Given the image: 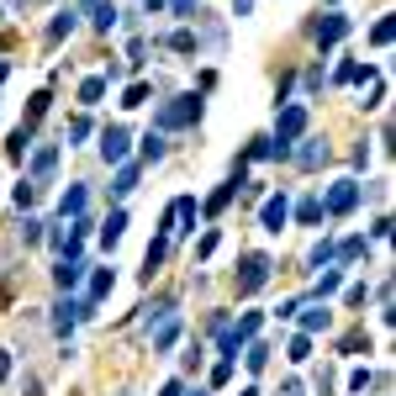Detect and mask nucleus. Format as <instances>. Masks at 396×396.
<instances>
[{"instance_id":"obj_22","label":"nucleus","mask_w":396,"mask_h":396,"mask_svg":"<svg viewBox=\"0 0 396 396\" xmlns=\"http://www.w3.org/2000/svg\"><path fill=\"white\" fill-rule=\"evenodd\" d=\"M243 365H249V370H264V365H270V349H264V344H249V354H243Z\"/></svg>"},{"instance_id":"obj_4","label":"nucleus","mask_w":396,"mask_h":396,"mask_svg":"<svg viewBox=\"0 0 396 396\" xmlns=\"http://www.w3.org/2000/svg\"><path fill=\"white\" fill-rule=\"evenodd\" d=\"M185 228H196V201H191V196L169 201V212H164V238H175V233H185Z\"/></svg>"},{"instance_id":"obj_38","label":"nucleus","mask_w":396,"mask_h":396,"mask_svg":"<svg viewBox=\"0 0 396 396\" xmlns=\"http://www.w3.org/2000/svg\"><path fill=\"white\" fill-rule=\"evenodd\" d=\"M249 6H254V0H233V11H238V16H243V11H249Z\"/></svg>"},{"instance_id":"obj_18","label":"nucleus","mask_w":396,"mask_h":396,"mask_svg":"<svg viewBox=\"0 0 396 396\" xmlns=\"http://www.w3.org/2000/svg\"><path fill=\"white\" fill-rule=\"evenodd\" d=\"M59 212H64V217H69V212H74V217H80V212H85V191H80V185H69V191H64V201H59Z\"/></svg>"},{"instance_id":"obj_5","label":"nucleus","mask_w":396,"mask_h":396,"mask_svg":"<svg viewBox=\"0 0 396 396\" xmlns=\"http://www.w3.org/2000/svg\"><path fill=\"white\" fill-rule=\"evenodd\" d=\"M360 206V185L354 180H338L333 191H328V201H323V212H333V217H344V212H354Z\"/></svg>"},{"instance_id":"obj_21","label":"nucleus","mask_w":396,"mask_h":396,"mask_svg":"<svg viewBox=\"0 0 396 396\" xmlns=\"http://www.w3.org/2000/svg\"><path fill=\"white\" fill-rule=\"evenodd\" d=\"M111 280H117L111 270H96V280H90V307H96V301H101V296L111 291Z\"/></svg>"},{"instance_id":"obj_8","label":"nucleus","mask_w":396,"mask_h":396,"mask_svg":"<svg viewBox=\"0 0 396 396\" xmlns=\"http://www.w3.org/2000/svg\"><path fill=\"white\" fill-rule=\"evenodd\" d=\"M344 32H349V16H338V11L317 22V43H323V48H333V43H338Z\"/></svg>"},{"instance_id":"obj_2","label":"nucleus","mask_w":396,"mask_h":396,"mask_svg":"<svg viewBox=\"0 0 396 396\" xmlns=\"http://www.w3.org/2000/svg\"><path fill=\"white\" fill-rule=\"evenodd\" d=\"M201 117V101L196 96H175V101H164V106H159V132H175V127H191V122Z\"/></svg>"},{"instance_id":"obj_3","label":"nucleus","mask_w":396,"mask_h":396,"mask_svg":"<svg viewBox=\"0 0 396 396\" xmlns=\"http://www.w3.org/2000/svg\"><path fill=\"white\" fill-rule=\"evenodd\" d=\"M264 280H270V259H264V254H249V259L238 264V280H233V286H238V296H254Z\"/></svg>"},{"instance_id":"obj_27","label":"nucleus","mask_w":396,"mask_h":396,"mask_svg":"<svg viewBox=\"0 0 396 396\" xmlns=\"http://www.w3.org/2000/svg\"><path fill=\"white\" fill-rule=\"evenodd\" d=\"M296 217H301V222H317V217H323V201H317V196H312V201H301Z\"/></svg>"},{"instance_id":"obj_9","label":"nucleus","mask_w":396,"mask_h":396,"mask_svg":"<svg viewBox=\"0 0 396 396\" xmlns=\"http://www.w3.org/2000/svg\"><path fill=\"white\" fill-rule=\"evenodd\" d=\"M53 164H59V148H53V143H43V148L32 154V185H37V180H48V175H53Z\"/></svg>"},{"instance_id":"obj_17","label":"nucleus","mask_w":396,"mask_h":396,"mask_svg":"<svg viewBox=\"0 0 396 396\" xmlns=\"http://www.w3.org/2000/svg\"><path fill=\"white\" fill-rule=\"evenodd\" d=\"M117 196H127V191H138V164H122L117 169V185H111Z\"/></svg>"},{"instance_id":"obj_34","label":"nucleus","mask_w":396,"mask_h":396,"mask_svg":"<svg viewBox=\"0 0 396 396\" xmlns=\"http://www.w3.org/2000/svg\"><path fill=\"white\" fill-rule=\"evenodd\" d=\"M338 254H344V259H360V254H365V238H349V243H344Z\"/></svg>"},{"instance_id":"obj_33","label":"nucleus","mask_w":396,"mask_h":396,"mask_svg":"<svg viewBox=\"0 0 396 396\" xmlns=\"http://www.w3.org/2000/svg\"><path fill=\"white\" fill-rule=\"evenodd\" d=\"M85 132H90V122H85V117H74V122H69V143H80Z\"/></svg>"},{"instance_id":"obj_25","label":"nucleus","mask_w":396,"mask_h":396,"mask_svg":"<svg viewBox=\"0 0 396 396\" xmlns=\"http://www.w3.org/2000/svg\"><path fill=\"white\" fill-rule=\"evenodd\" d=\"M143 101H148V85H143V80H138V85H127V96H122V106H143Z\"/></svg>"},{"instance_id":"obj_23","label":"nucleus","mask_w":396,"mask_h":396,"mask_svg":"<svg viewBox=\"0 0 396 396\" xmlns=\"http://www.w3.org/2000/svg\"><path fill=\"white\" fill-rule=\"evenodd\" d=\"M391 32H396L391 16H381V22H375V32H370V43H375V48H386V43H391Z\"/></svg>"},{"instance_id":"obj_11","label":"nucleus","mask_w":396,"mask_h":396,"mask_svg":"<svg viewBox=\"0 0 396 396\" xmlns=\"http://www.w3.org/2000/svg\"><path fill=\"white\" fill-rule=\"evenodd\" d=\"M175 338H180V323H175V312H169L164 323H159V333H154V354H164V349L175 344Z\"/></svg>"},{"instance_id":"obj_26","label":"nucleus","mask_w":396,"mask_h":396,"mask_svg":"<svg viewBox=\"0 0 396 396\" xmlns=\"http://www.w3.org/2000/svg\"><path fill=\"white\" fill-rule=\"evenodd\" d=\"M338 349H344V354H360V349H365V354H370V338H365V333H349V338H344V344H338Z\"/></svg>"},{"instance_id":"obj_13","label":"nucleus","mask_w":396,"mask_h":396,"mask_svg":"<svg viewBox=\"0 0 396 396\" xmlns=\"http://www.w3.org/2000/svg\"><path fill=\"white\" fill-rule=\"evenodd\" d=\"M328 323H333V317H328L323 307H312V312L301 317V333H307V338H312V333H328Z\"/></svg>"},{"instance_id":"obj_36","label":"nucleus","mask_w":396,"mask_h":396,"mask_svg":"<svg viewBox=\"0 0 396 396\" xmlns=\"http://www.w3.org/2000/svg\"><path fill=\"white\" fill-rule=\"evenodd\" d=\"M280 396H307V391H301L296 381H286V386H280Z\"/></svg>"},{"instance_id":"obj_29","label":"nucleus","mask_w":396,"mask_h":396,"mask_svg":"<svg viewBox=\"0 0 396 396\" xmlns=\"http://www.w3.org/2000/svg\"><path fill=\"white\" fill-rule=\"evenodd\" d=\"M338 280H344V275H338V270H328V275L317 280V301H323V296H333V291H338Z\"/></svg>"},{"instance_id":"obj_10","label":"nucleus","mask_w":396,"mask_h":396,"mask_svg":"<svg viewBox=\"0 0 396 396\" xmlns=\"http://www.w3.org/2000/svg\"><path fill=\"white\" fill-rule=\"evenodd\" d=\"M264 228H270V233H280V228H286V217H291V201H286V196H275V201H264Z\"/></svg>"},{"instance_id":"obj_30","label":"nucleus","mask_w":396,"mask_h":396,"mask_svg":"<svg viewBox=\"0 0 396 396\" xmlns=\"http://www.w3.org/2000/svg\"><path fill=\"white\" fill-rule=\"evenodd\" d=\"M307 354H312V338H307V333H301V338H291V360H307Z\"/></svg>"},{"instance_id":"obj_15","label":"nucleus","mask_w":396,"mask_h":396,"mask_svg":"<svg viewBox=\"0 0 396 396\" xmlns=\"http://www.w3.org/2000/svg\"><path fill=\"white\" fill-rule=\"evenodd\" d=\"M301 169H317V164H323V159H328V143H317V138H312V143H307V148H301Z\"/></svg>"},{"instance_id":"obj_37","label":"nucleus","mask_w":396,"mask_h":396,"mask_svg":"<svg viewBox=\"0 0 396 396\" xmlns=\"http://www.w3.org/2000/svg\"><path fill=\"white\" fill-rule=\"evenodd\" d=\"M159 396H180V381H169V386H164V391H159Z\"/></svg>"},{"instance_id":"obj_1","label":"nucleus","mask_w":396,"mask_h":396,"mask_svg":"<svg viewBox=\"0 0 396 396\" xmlns=\"http://www.w3.org/2000/svg\"><path fill=\"white\" fill-rule=\"evenodd\" d=\"M301 132H307V106H286V111H280V127H275L270 154H275V159H291V143H296Z\"/></svg>"},{"instance_id":"obj_14","label":"nucleus","mask_w":396,"mask_h":396,"mask_svg":"<svg viewBox=\"0 0 396 396\" xmlns=\"http://www.w3.org/2000/svg\"><path fill=\"white\" fill-rule=\"evenodd\" d=\"M122 233H127V212H111V217H106V228H101V238H106V249H111V243L122 238Z\"/></svg>"},{"instance_id":"obj_35","label":"nucleus","mask_w":396,"mask_h":396,"mask_svg":"<svg viewBox=\"0 0 396 396\" xmlns=\"http://www.w3.org/2000/svg\"><path fill=\"white\" fill-rule=\"evenodd\" d=\"M169 6H175V16H191L196 11V0H169Z\"/></svg>"},{"instance_id":"obj_32","label":"nucleus","mask_w":396,"mask_h":396,"mask_svg":"<svg viewBox=\"0 0 396 396\" xmlns=\"http://www.w3.org/2000/svg\"><path fill=\"white\" fill-rule=\"evenodd\" d=\"M32 201H37V185L22 180V185H16V206H32Z\"/></svg>"},{"instance_id":"obj_7","label":"nucleus","mask_w":396,"mask_h":396,"mask_svg":"<svg viewBox=\"0 0 396 396\" xmlns=\"http://www.w3.org/2000/svg\"><path fill=\"white\" fill-rule=\"evenodd\" d=\"M53 280H59L64 291H74V286L85 280V259H80V254H64V259H59V270H53Z\"/></svg>"},{"instance_id":"obj_28","label":"nucleus","mask_w":396,"mask_h":396,"mask_svg":"<svg viewBox=\"0 0 396 396\" xmlns=\"http://www.w3.org/2000/svg\"><path fill=\"white\" fill-rule=\"evenodd\" d=\"M143 159H164V138H159V132L143 138Z\"/></svg>"},{"instance_id":"obj_31","label":"nucleus","mask_w":396,"mask_h":396,"mask_svg":"<svg viewBox=\"0 0 396 396\" xmlns=\"http://www.w3.org/2000/svg\"><path fill=\"white\" fill-rule=\"evenodd\" d=\"M169 48H180V53H196V32H175V37H169Z\"/></svg>"},{"instance_id":"obj_6","label":"nucleus","mask_w":396,"mask_h":396,"mask_svg":"<svg viewBox=\"0 0 396 396\" xmlns=\"http://www.w3.org/2000/svg\"><path fill=\"white\" fill-rule=\"evenodd\" d=\"M101 159H106V164H122V159H127V127L101 132Z\"/></svg>"},{"instance_id":"obj_19","label":"nucleus","mask_w":396,"mask_h":396,"mask_svg":"<svg viewBox=\"0 0 396 396\" xmlns=\"http://www.w3.org/2000/svg\"><path fill=\"white\" fill-rule=\"evenodd\" d=\"M101 96H106V80H85L80 85V106H96Z\"/></svg>"},{"instance_id":"obj_16","label":"nucleus","mask_w":396,"mask_h":396,"mask_svg":"<svg viewBox=\"0 0 396 396\" xmlns=\"http://www.w3.org/2000/svg\"><path fill=\"white\" fill-rule=\"evenodd\" d=\"M90 16H96L101 32H111V22H117V6H106V0H90Z\"/></svg>"},{"instance_id":"obj_24","label":"nucleus","mask_w":396,"mask_h":396,"mask_svg":"<svg viewBox=\"0 0 396 396\" xmlns=\"http://www.w3.org/2000/svg\"><path fill=\"white\" fill-rule=\"evenodd\" d=\"M69 27H74V11H64L59 22L48 27V43H59V37H69Z\"/></svg>"},{"instance_id":"obj_20","label":"nucleus","mask_w":396,"mask_h":396,"mask_svg":"<svg viewBox=\"0 0 396 396\" xmlns=\"http://www.w3.org/2000/svg\"><path fill=\"white\" fill-rule=\"evenodd\" d=\"M27 138H32V132H27V127H16L11 138H6V159H22V154H27Z\"/></svg>"},{"instance_id":"obj_12","label":"nucleus","mask_w":396,"mask_h":396,"mask_svg":"<svg viewBox=\"0 0 396 396\" xmlns=\"http://www.w3.org/2000/svg\"><path fill=\"white\" fill-rule=\"evenodd\" d=\"M48 101H53L48 90H43V96H32V101H27V117H22V127H27V132H32L37 122H43V111H48Z\"/></svg>"},{"instance_id":"obj_39","label":"nucleus","mask_w":396,"mask_h":396,"mask_svg":"<svg viewBox=\"0 0 396 396\" xmlns=\"http://www.w3.org/2000/svg\"><path fill=\"white\" fill-rule=\"evenodd\" d=\"M196 396H201V391H196Z\"/></svg>"}]
</instances>
